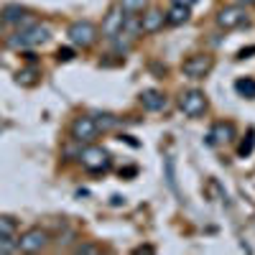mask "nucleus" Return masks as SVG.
Instances as JSON below:
<instances>
[{"instance_id": "nucleus-1", "label": "nucleus", "mask_w": 255, "mask_h": 255, "mask_svg": "<svg viewBox=\"0 0 255 255\" xmlns=\"http://www.w3.org/2000/svg\"><path fill=\"white\" fill-rule=\"evenodd\" d=\"M51 36V31L46 26H41V23H33L28 28H20L13 38H8V46L10 49H28V46H41V44H46Z\"/></svg>"}, {"instance_id": "nucleus-2", "label": "nucleus", "mask_w": 255, "mask_h": 255, "mask_svg": "<svg viewBox=\"0 0 255 255\" xmlns=\"http://www.w3.org/2000/svg\"><path fill=\"white\" fill-rule=\"evenodd\" d=\"M79 161L92 174H100V171H108V168H110V156L100 145H84L79 151Z\"/></svg>"}, {"instance_id": "nucleus-3", "label": "nucleus", "mask_w": 255, "mask_h": 255, "mask_svg": "<svg viewBox=\"0 0 255 255\" xmlns=\"http://www.w3.org/2000/svg\"><path fill=\"white\" fill-rule=\"evenodd\" d=\"M67 36H69V41L74 46L87 49L97 41V26L90 23V20H74V23L69 26V31H67Z\"/></svg>"}, {"instance_id": "nucleus-4", "label": "nucleus", "mask_w": 255, "mask_h": 255, "mask_svg": "<svg viewBox=\"0 0 255 255\" xmlns=\"http://www.w3.org/2000/svg\"><path fill=\"white\" fill-rule=\"evenodd\" d=\"M179 108L186 118H199V115L207 113V97H204L202 90H189V92L181 95Z\"/></svg>"}, {"instance_id": "nucleus-5", "label": "nucleus", "mask_w": 255, "mask_h": 255, "mask_svg": "<svg viewBox=\"0 0 255 255\" xmlns=\"http://www.w3.org/2000/svg\"><path fill=\"white\" fill-rule=\"evenodd\" d=\"M46 245H49V232L41 227H31L18 238V250H23V253H38Z\"/></svg>"}, {"instance_id": "nucleus-6", "label": "nucleus", "mask_w": 255, "mask_h": 255, "mask_svg": "<svg viewBox=\"0 0 255 255\" xmlns=\"http://www.w3.org/2000/svg\"><path fill=\"white\" fill-rule=\"evenodd\" d=\"M212 56L207 54H194V56H189L184 64H181V72L189 77V79H204L209 72H212Z\"/></svg>"}, {"instance_id": "nucleus-7", "label": "nucleus", "mask_w": 255, "mask_h": 255, "mask_svg": "<svg viewBox=\"0 0 255 255\" xmlns=\"http://www.w3.org/2000/svg\"><path fill=\"white\" fill-rule=\"evenodd\" d=\"M217 26L230 31V28H238L243 23H248V13H245V5H225L220 13H217Z\"/></svg>"}, {"instance_id": "nucleus-8", "label": "nucleus", "mask_w": 255, "mask_h": 255, "mask_svg": "<svg viewBox=\"0 0 255 255\" xmlns=\"http://www.w3.org/2000/svg\"><path fill=\"white\" fill-rule=\"evenodd\" d=\"M97 123H95V118H90V115H79V118H74V123H72V138L77 140V143H92L95 138H97Z\"/></svg>"}, {"instance_id": "nucleus-9", "label": "nucleus", "mask_w": 255, "mask_h": 255, "mask_svg": "<svg viewBox=\"0 0 255 255\" xmlns=\"http://www.w3.org/2000/svg\"><path fill=\"white\" fill-rule=\"evenodd\" d=\"M3 23H10V26H20V28H28L31 26V13L23 8V5H5L3 13Z\"/></svg>"}, {"instance_id": "nucleus-10", "label": "nucleus", "mask_w": 255, "mask_h": 255, "mask_svg": "<svg viewBox=\"0 0 255 255\" xmlns=\"http://www.w3.org/2000/svg\"><path fill=\"white\" fill-rule=\"evenodd\" d=\"M123 23H125V13H123L120 5H115V8L108 10V15H105V20H102V33L108 38H113V36H118L123 31Z\"/></svg>"}, {"instance_id": "nucleus-11", "label": "nucleus", "mask_w": 255, "mask_h": 255, "mask_svg": "<svg viewBox=\"0 0 255 255\" xmlns=\"http://www.w3.org/2000/svg\"><path fill=\"white\" fill-rule=\"evenodd\" d=\"M163 23H166V13L158 8H151L140 15V31L143 33H156L163 28Z\"/></svg>"}, {"instance_id": "nucleus-12", "label": "nucleus", "mask_w": 255, "mask_h": 255, "mask_svg": "<svg viewBox=\"0 0 255 255\" xmlns=\"http://www.w3.org/2000/svg\"><path fill=\"white\" fill-rule=\"evenodd\" d=\"M235 135H238V130H235V125H232V123H217V125L209 130L207 143H209V145H217V143H230V140H235Z\"/></svg>"}, {"instance_id": "nucleus-13", "label": "nucleus", "mask_w": 255, "mask_h": 255, "mask_svg": "<svg viewBox=\"0 0 255 255\" xmlns=\"http://www.w3.org/2000/svg\"><path fill=\"white\" fill-rule=\"evenodd\" d=\"M140 105H143L148 113H158V110L166 108V97L158 90H143L140 92Z\"/></svg>"}, {"instance_id": "nucleus-14", "label": "nucleus", "mask_w": 255, "mask_h": 255, "mask_svg": "<svg viewBox=\"0 0 255 255\" xmlns=\"http://www.w3.org/2000/svg\"><path fill=\"white\" fill-rule=\"evenodd\" d=\"M189 15H191V8H186V5H171L168 8V13H166V23H171V26H181V23H186L189 20Z\"/></svg>"}, {"instance_id": "nucleus-15", "label": "nucleus", "mask_w": 255, "mask_h": 255, "mask_svg": "<svg viewBox=\"0 0 255 255\" xmlns=\"http://www.w3.org/2000/svg\"><path fill=\"white\" fill-rule=\"evenodd\" d=\"M110 41H113L115 54H120V56H123V54H128V51H130V46H133V38L128 36L125 31H120V33H118V36H113Z\"/></svg>"}, {"instance_id": "nucleus-16", "label": "nucleus", "mask_w": 255, "mask_h": 255, "mask_svg": "<svg viewBox=\"0 0 255 255\" xmlns=\"http://www.w3.org/2000/svg\"><path fill=\"white\" fill-rule=\"evenodd\" d=\"M235 92L240 97H248V100H255V79L245 77V79H238L235 82Z\"/></svg>"}, {"instance_id": "nucleus-17", "label": "nucleus", "mask_w": 255, "mask_h": 255, "mask_svg": "<svg viewBox=\"0 0 255 255\" xmlns=\"http://www.w3.org/2000/svg\"><path fill=\"white\" fill-rule=\"evenodd\" d=\"M118 5H120V8H123V13H128V15H138V13H143V10H145L148 0H120Z\"/></svg>"}, {"instance_id": "nucleus-18", "label": "nucleus", "mask_w": 255, "mask_h": 255, "mask_svg": "<svg viewBox=\"0 0 255 255\" xmlns=\"http://www.w3.org/2000/svg\"><path fill=\"white\" fill-rule=\"evenodd\" d=\"M95 123H97V130H113V128L118 125V118L110 115V113H97Z\"/></svg>"}, {"instance_id": "nucleus-19", "label": "nucleus", "mask_w": 255, "mask_h": 255, "mask_svg": "<svg viewBox=\"0 0 255 255\" xmlns=\"http://www.w3.org/2000/svg\"><path fill=\"white\" fill-rule=\"evenodd\" d=\"M253 148H255V133L250 130V133L245 135V140H243V143L238 145V156H240V158L250 156V153H253Z\"/></svg>"}, {"instance_id": "nucleus-20", "label": "nucleus", "mask_w": 255, "mask_h": 255, "mask_svg": "<svg viewBox=\"0 0 255 255\" xmlns=\"http://www.w3.org/2000/svg\"><path fill=\"white\" fill-rule=\"evenodd\" d=\"M18 84H26V87L36 84V72H33V69H23V72H18Z\"/></svg>"}, {"instance_id": "nucleus-21", "label": "nucleus", "mask_w": 255, "mask_h": 255, "mask_svg": "<svg viewBox=\"0 0 255 255\" xmlns=\"http://www.w3.org/2000/svg\"><path fill=\"white\" fill-rule=\"evenodd\" d=\"M0 235H15V222L10 217H0Z\"/></svg>"}, {"instance_id": "nucleus-22", "label": "nucleus", "mask_w": 255, "mask_h": 255, "mask_svg": "<svg viewBox=\"0 0 255 255\" xmlns=\"http://www.w3.org/2000/svg\"><path fill=\"white\" fill-rule=\"evenodd\" d=\"M56 59H59V61H72V59H74V49H72V46L59 49V51H56Z\"/></svg>"}, {"instance_id": "nucleus-23", "label": "nucleus", "mask_w": 255, "mask_h": 255, "mask_svg": "<svg viewBox=\"0 0 255 255\" xmlns=\"http://www.w3.org/2000/svg\"><path fill=\"white\" fill-rule=\"evenodd\" d=\"M74 253H77V255H82V253L87 255V253H100V248H97V245H90V243H82V245L74 248Z\"/></svg>"}, {"instance_id": "nucleus-24", "label": "nucleus", "mask_w": 255, "mask_h": 255, "mask_svg": "<svg viewBox=\"0 0 255 255\" xmlns=\"http://www.w3.org/2000/svg\"><path fill=\"white\" fill-rule=\"evenodd\" d=\"M166 171H168V184H171V189H176V179H174V161H171V158L166 161Z\"/></svg>"}, {"instance_id": "nucleus-25", "label": "nucleus", "mask_w": 255, "mask_h": 255, "mask_svg": "<svg viewBox=\"0 0 255 255\" xmlns=\"http://www.w3.org/2000/svg\"><path fill=\"white\" fill-rule=\"evenodd\" d=\"M151 255V253H156V248L153 245H140V248H135V255Z\"/></svg>"}, {"instance_id": "nucleus-26", "label": "nucleus", "mask_w": 255, "mask_h": 255, "mask_svg": "<svg viewBox=\"0 0 255 255\" xmlns=\"http://www.w3.org/2000/svg\"><path fill=\"white\" fill-rule=\"evenodd\" d=\"M176 5H186V8H191V5H197V0H174Z\"/></svg>"}, {"instance_id": "nucleus-27", "label": "nucleus", "mask_w": 255, "mask_h": 255, "mask_svg": "<svg viewBox=\"0 0 255 255\" xmlns=\"http://www.w3.org/2000/svg\"><path fill=\"white\" fill-rule=\"evenodd\" d=\"M248 54H255V46H250V49H243V51L238 54V59H245Z\"/></svg>"}, {"instance_id": "nucleus-28", "label": "nucleus", "mask_w": 255, "mask_h": 255, "mask_svg": "<svg viewBox=\"0 0 255 255\" xmlns=\"http://www.w3.org/2000/svg\"><path fill=\"white\" fill-rule=\"evenodd\" d=\"M243 3H245V5H255V0H243Z\"/></svg>"}, {"instance_id": "nucleus-29", "label": "nucleus", "mask_w": 255, "mask_h": 255, "mask_svg": "<svg viewBox=\"0 0 255 255\" xmlns=\"http://www.w3.org/2000/svg\"><path fill=\"white\" fill-rule=\"evenodd\" d=\"M0 33H3V20H0Z\"/></svg>"}]
</instances>
